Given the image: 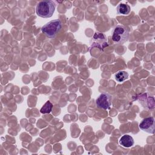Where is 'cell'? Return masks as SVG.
Here are the masks:
<instances>
[{
  "instance_id": "obj_7",
  "label": "cell",
  "mask_w": 155,
  "mask_h": 155,
  "mask_svg": "<svg viewBox=\"0 0 155 155\" xmlns=\"http://www.w3.org/2000/svg\"><path fill=\"white\" fill-rule=\"evenodd\" d=\"M117 12L118 14L122 15H127L129 14L131 10V8L129 5L124 3H120L117 8Z\"/></svg>"
},
{
  "instance_id": "obj_8",
  "label": "cell",
  "mask_w": 155,
  "mask_h": 155,
  "mask_svg": "<svg viewBox=\"0 0 155 155\" xmlns=\"http://www.w3.org/2000/svg\"><path fill=\"white\" fill-rule=\"evenodd\" d=\"M115 79L119 82H122L128 79V73L125 71H119L117 72L115 75Z\"/></svg>"
},
{
  "instance_id": "obj_9",
  "label": "cell",
  "mask_w": 155,
  "mask_h": 155,
  "mask_svg": "<svg viewBox=\"0 0 155 155\" xmlns=\"http://www.w3.org/2000/svg\"><path fill=\"white\" fill-rule=\"evenodd\" d=\"M53 108V104L50 101H47L40 110V112L42 114L50 113Z\"/></svg>"
},
{
  "instance_id": "obj_4",
  "label": "cell",
  "mask_w": 155,
  "mask_h": 155,
  "mask_svg": "<svg viewBox=\"0 0 155 155\" xmlns=\"http://www.w3.org/2000/svg\"><path fill=\"white\" fill-rule=\"evenodd\" d=\"M96 106L102 110H108L111 105V96L107 93H101L96 100Z\"/></svg>"
},
{
  "instance_id": "obj_6",
  "label": "cell",
  "mask_w": 155,
  "mask_h": 155,
  "mask_svg": "<svg viewBox=\"0 0 155 155\" xmlns=\"http://www.w3.org/2000/svg\"><path fill=\"white\" fill-rule=\"evenodd\" d=\"M119 143L125 148H130L134 145V141L131 136L128 134H124L120 138Z\"/></svg>"
},
{
  "instance_id": "obj_2",
  "label": "cell",
  "mask_w": 155,
  "mask_h": 155,
  "mask_svg": "<svg viewBox=\"0 0 155 155\" xmlns=\"http://www.w3.org/2000/svg\"><path fill=\"white\" fill-rule=\"evenodd\" d=\"M62 27V22L60 19H56L47 22L41 28L42 32L48 38H54Z\"/></svg>"
},
{
  "instance_id": "obj_5",
  "label": "cell",
  "mask_w": 155,
  "mask_h": 155,
  "mask_svg": "<svg viewBox=\"0 0 155 155\" xmlns=\"http://www.w3.org/2000/svg\"><path fill=\"white\" fill-rule=\"evenodd\" d=\"M139 127L142 131L150 133H154V127H155V121L153 117H148L144 118L139 124Z\"/></svg>"
},
{
  "instance_id": "obj_1",
  "label": "cell",
  "mask_w": 155,
  "mask_h": 155,
  "mask_svg": "<svg viewBox=\"0 0 155 155\" xmlns=\"http://www.w3.org/2000/svg\"><path fill=\"white\" fill-rule=\"evenodd\" d=\"M56 8L55 3L52 1L39 2L36 8V13L39 17L48 18L53 16Z\"/></svg>"
},
{
  "instance_id": "obj_3",
  "label": "cell",
  "mask_w": 155,
  "mask_h": 155,
  "mask_svg": "<svg viewBox=\"0 0 155 155\" xmlns=\"http://www.w3.org/2000/svg\"><path fill=\"white\" fill-rule=\"evenodd\" d=\"M129 38V31L124 25H117L113 30L111 39L116 44H122L127 42Z\"/></svg>"
}]
</instances>
